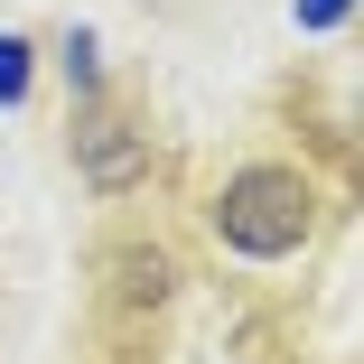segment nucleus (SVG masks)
<instances>
[{"label":"nucleus","mask_w":364,"mask_h":364,"mask_svg":"<svg viewBox=\"0 0 364 364\" xmlns=\"http://www.w3.org/2000/svg\"><path fill=\"white\" fill-rule=\"evenodd\" d=\"M205 215H215V243H225L234 262H289L318 234V187L289 159H252V168H234L225 187H215Z\"/></svg>","instance_id":"f257e3e1"},{"label":"nucleus","mask_w":364,"mask_h":364,"mask_svg":"<svg viewBox=\"0 0 364 364\" xmlns=\"http://www.w3.org/2000/svg\"><path fill=\"white\" fill-rule=\"evenodd\" d=\"M56 75H65L75 103H103V38H94V28H65V38H56Z\"/></svg>","instance_id":"20e7f679"},{"label":"nucleus","mask_w":364,"mask_h":364,"mask_svg":"<svg viewBox=\"0 0 364 364\" xmlns=\"http://www.w3.org/2000/svg\"><path fill=\"white\" fill-rule=\"evenodd\" d=\"M65 159H75V178H85L94 196H131V187H150V131L122 122V112H103V103H85Z\"/></svg>","instance_id":"f03ea898"},{"label":"nucleus","mask_w":364,"mask_h":364,"mask_svg":"<svg viewBox=\"0 0 364 364\" xmlns=\"http://www.w3.org/2000/svg\"><path fill=\"white\" fill-rule=\"evenodd\" d=\"M289 19H299L309 38H327V28H346V19H355V0H289Z\"/></svg>","instance_id":"423d86ee"},{"label":"nucleus","mask_w":364,"mask_h":364,"mask_svg":"<svg viewBox=\"0 0 364 364\" xmlns=\"http://www.w3.org/2000/svg\"><path fill=\"white\" fill-rule=\"evenodd\" d=\"M103 271H112V309H168L178 299V252L168 243H122Z\"/></svg>","instance_id":"7ed1b4c3"},{"label":"nucleus","mask_w":364,"mask_h":364,"mask_svg":"<svg viewBox=\"0 0 364 364\" xmlns=\"http://www.w3.org/2000/svg\"><path fill=\"white\" fill-rule=\"evenodd\" d=\"M28 85H38V47H28L19 28H0V112H19Z\"/></svg>","instance_id":"39448f33"}]
</instances>
